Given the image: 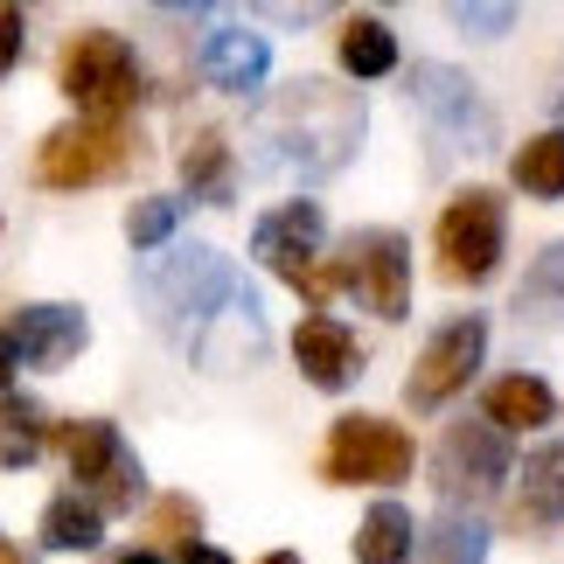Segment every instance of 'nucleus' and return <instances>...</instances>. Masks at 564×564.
<instances>
[{
  "instance_id": "obj_1",
  "label": "nucleus",
  "mask_w": 564,
  "mask_h": 564,
  "mask_svg": "<svg viewBox=\"0 0 564 564\" xmlns=\"http://www.w3.org/2000/svg\"><path fill=\"white\" fill-rule=\"evenodd\" d=\"M251 167L258 175H286V182H328L356 161L362 147V98L341 91L328 77H293L258 105V133H251Z\"/></svg>"
},
{
  "instance_id": "obj_2",
  "label": "nucleus",
  "mask_w": 564,
  "mask_h": 564,
  "mask_svg": "<svg viewBox=\"0 0 564 564\" xmlns=\"http://www.w3.org/2000/svg\"><path fill=\"white\" fill-rule=\"evenodd\" d=\"M245 300H258V293L230 272V258L209 251V245H182L147 272V307H154V321L175 341H188V349H203Z\"/></svg>"
},
{
  "instance_id": "obj_3",
  "label": "nucleus",
  "mask_w": 564,
  "mask_h": 564,
  "mask_svg": "<svg viewBox=\"0 0 564 564\" xmlns=\"http://www.w3.org/2000/svg\"><path fill=\"white\" fill-rule=\"evenodd\" d=\"M56 91L77 105L84 119H126L147 91L140 77V50L112 29H77L56 50Z\"/></svg>"
},
{
  "instance_id": "obj_4",
  "label": "nucleus",
  "mask_w": 564,
  "mask_h": 564,
  "mask_svg": "<svg viewBox=\"0 0 564 564\" xmlns=\"http://www.w3.org/2000/svg\"><path fill=\"white\" fill-rule=\"evenodd\" d=\"M56 453L70 460V481H84L77 495L98 516H133L140 509L147 467H140V453L119 440V425H105V419H63L56 425Z\"/></svg>"
},
{
  "instance_id": "obj_5",
  "label": "nucleus",
  "mask_w": 564,
  "mask_h": 564,
  "mask_svg": "<svg viewBox=\"0 0 564 564\" xmlns=\"http://www.w3.org/2000/svg\"><path fill=\"white\" fill-rule=\"evenodd\" d=\"M321 237H328L321 203H279V209L258 216V230H251V258H265V265L286 279L300 300H307V314H328V300L341 293L335 258H328V265H314Z\"/></svg>"
},
{
  "instance_id": "obj_6",
  "label": "nucleus",
  "mask_w": 564,
  "mask_h": 564,
  "mask_svg": "<svg viewBox=\"0 0 564 564\" xmlns=\"http://www.w3.org/2000/svg\"><path fill=\"white\" fill-rule=\"evenodd\" d=\"M419 467V446L404 440V425L370 419V411H349V419L328 425V446H321V481L328 488H398Z\"/></svg>"
},
{
  "instance_id": "obj_7",
  "label": "nucleus",
  "mask_w": 564,
  "mask_h": 564,
  "mask_svg": "<svg viewBox=\"0 0 564 564\" xmlns=\"http://www.w3.org/2000/svg\"><path fill=\"white\" fill-rule=\"evenodd\" d=\"M502 245H509V209H502L495 188H460L440 209L432 251H440V279H453V286H481V279H495Z\"/></svg>"
},
{
  "instance_id": "obj_8",
  "label": "nucleus",
  "mask_w": 564,
  "mask_h": 564,
  "mask_svg": "<svg viewBox=\"0 0 564 564\" xmlns=\"http://www.w3.org/2000/svg\"><path fill=\"white\" fill-rule=\"evenodd\" d=\"M133 161V126L126 119H70L35 147V182L42 188H91L112 182Z\"/></svg>"
},
{
  "instance_id": "obj_9",
  "label": "nucleus",
  "mask_w": 564,
  "mask_h": 564,
  "mask_svg": "<svg viewBox=\"0 0 564 564\" xmlns=\"http://www.w3.org/2000/svg\"><path fill=\"white\" fill-rule=\"evenodd\" d=\"M335 272L377 321L411 314V245L398 230H349L335 251Z\"/></svg>"
},
{
  "instance_id": "obj_10",
  "label": "nucleus",
  "mask_w": 564,
  "mask_h": 564,
  "mask_svg": "<svg viewBox=\"0 0 564 564\" xmlns=\"http://www.w3.org/2000/svg\"><path fill=\"white\" fill-rule=\"evenodd\" d=\"M502 474H509V440L502 432L474 425V419L446 425L440 453H432V488H440V502H453L467 516L474 502H488V495L502 488Z\"/></svg>"
},
{
  "instance_id": "obj_11",
  "label": "nucleus",
  "mask_w": 564,
  "mask_h": 564,
  "mask_svg": "<svg viewBox=\"0 0 564 564\" xmlns=\"http://www.w3.org/2000/svg\"><path fill=\"white\" fill-rule=\"evenodd\" d=\"M481 356H488V321H481V314L446 321V328L419 349V362H411V377H404V404H411V411H440L446 398H460V390L474 383Z\"/></svg>"
},
{
  "instance_id": "obj_12",
  "label": "nucleus",
  "mask_w": 564,
  "mask_h": 564,
  "mask_svg": "<svg viewBox=\"0 0 564 564\" xmlns=\"http://www.w3.org/2000/svg\"><path fill=\"white\" fill-rule=\"evenodd\" d=\"M411 105L432 119V133H440L453 154H481L495 140V112L460 70H446V63H419V70H411Z\"/></svg>"
},
{
  "instance_id": "obj_13",
  "label": "nucleus",
  "mask_w": 564,
  "mask_h": 564,
  "mask_svg": "<svg viewBox=\"0 0 564 564\" xmlns=\"http://www.w3.org/2000/svg\"><path fill=\"white\" fill-rule=\"evenodd\" d=\"M14 349H21V370H63L70 356H84V341H91V321L77 307H63V300H42V307H21L14 314Z\"/></svg>"
},
{
  "instance_id": "obj_14",
  "label": "nucleus",
  "mask_w": 564,
  "mask_h": 564,
  "mask_svg": "<svg viewBox=\"0 0 564 564\" xmlns=\"http://www.w3.org/2000/svg\"><path fill=\"white\" fill-rule=\"evenodd\" d=\"M293 362H300V377H307L314 390H349L356 383V335L341 328L335 314H307L293 328Z\"/></svg>"
},
{
  "instance_id": "obj_15",
  "label": "nucleus",
  "mask_w": 564,
  "mask_h": 564,
  "mask_svg": "<svg viewBox=\"0 0 564 564\" xmlns=\"http://www.w3.org/2000/svg\"><path fill=\"white\" fill-rule=\"evenodd\" d=\"M195 70H203V84H216V91L251 98L258 84H265V70H272V50H265V35H251V29H209Z\"/></svg>"
},
{
  "instance_id": "obj_16",
  "label": "nucleus",
  "mask_w": 564,
  "mask_h": 564,
  "mask_svg": "<svg viewBox=\"0 0 564 564\" xmlns=\"http://www.w3.org/2000/svg\"><path fill=\"white\" fill-rule=\"evenodd\" d=\"M182 182L195 203H209V209H224L230 195H237V161H230V147L216 126H195L188 147H182Z\"/></svg>"
},
{
  "instance_id": "obj_17",
  "label": "nucleus",
  "mask_w": 564,
  "mask_h": 564,
  "mask_svg": "<svg viewBox=\"0 0 564 564\" xmlns=\"http://www.w3.org/2000/svg\"><path fill=\"white\" fill-rule=\"evenodd\" d=\"M557 419V398L544 377H495L488 383V425L495 432H536Z\"/></svg>"
},
{
  "instance_id": "obj_18",
  "label": "nucleus",
  "mask_w": 564,
  "mask_h": 564,
  "mask_svg": "<svg viewBox=\"0 0 564 564\" xmlns=\"http://www.w3.org/2000/svg\"><path fill=\"white\" fill-rule=\"evenodd\" d=\"M349 551H356V564H411L419 557V523H411L404 502H377L370 516H362Z\"/></svg>"
},
{
  "instance_id": "obj_19",
  "label": "nucleus",
  "mask_w": 564,
  "mask_h": 564,
  "mask_svg": "<svg viewBox=\"0 0 564 564\" xmlns=\"http://www.w3.org/2000/svg\"><path fill=\"white\" fill-rule=\"evenodd\" d=\"M50 440H56L50 411L35 398H21V390H0V467H29Z\"/></svg>"
},
{
  "instance_id": "obj_20",
  "label": "nucleus",
  "mask_w": 564,
  "mask_h": 564,
  "mask_svg": "<svg viewBox=\"0 0 564 564\" xmlns=\"http://www.w3.org/2000/svg\"><path fill=\"white\" fill-rule=\"evenodd\" d=\"M516 516H523V523H564V440L530 453L523 495H516Z\"/></svg>"
},
{
  "instance_id": "obj_21",
  "label": "nucleus",
  "mask_w": 564,
  "mask_h": 564,
  "mask_svg": "<svg viewBox=\"0 0 564 564\" xmlns=\"http://www.w3.org/2000/svg\"><path fill=\"white\" fill-rule=\"evenodd\" d=\"M335 56H341V70H349V77H390V70H398V35H390V21L356 14L349 29H341Z\"/></svg>"
},
{
  "instance_id": "obj_22",
  "label": "nucleus",
  "mask_w": 564,
  "mask_h": 564,
  "mask_svg": "<svg viewBox=\"0 0 564 564\" xmlns=\"http://www.w3.org/2000/svg\"><path fill=\"white\" fill-rule=\"evenodd\" d=\"M419 564H488V530L474 516L446 509L440 523L419 530Z\"/></svg>"
},
{
  "instance_id": "obj_23",
  "label": "nucleus",
  "mask_w": 564,
  "mask_h": 564,
  "mask_svg": "<svg viewBox=\"0 0 564 564\" xmlns=\"http://www.w3.org/2000/svg\"><path fill=\"white\" fill-rule=\"evenodd\" d=\"M509 182L536 195V203H557L564 195V133H536L509 154Z\"/></svg>"
},
{
  "instance_id": "obj_24",
  "label": "nucleus",
  "mask_w": 564,
  "mask_h": 564,
  "mask_svg": "<svg viewBox=\"0 0 564 564\" xmlns=\"http://www.w3.org/2000/svg\"><path fill=\"white\" fill-rule=\"evenodd\" d=\"M98 536H105V516L84 495H56L42 509V544L50 551H98Z\"/></svg>"
},
{
  "instance_id": "obj_25",
  "label": "nucleus",
  "mask_w": 564,
  "mask_h": 564,
  "mask_svg": "<svg viewBox=\"0 0 564 564\" xmlns=\"http://www.w3.org/2000/svg\"><path fill=\"white\" fill-rule=\"evenodd\" d=\"M516 314L523 321H564V245H551L516 286Z\"/></svg>"
},
{
  "instance_id": "obj_26",
  "label": "nucleus",
  "mask_w": 564,
  "mask_h": 564,
  "mask_svg": "<svg viewBox=\"0 0 564 564\" xmlns=\"http://www.w3.org/2000/svg\"><path fill=\"white\" fill-rule=\"evenodd\" d=\"M147 536H161V544L195 551V536H203V509H195L188 495H161V502L147 509Z\"/></svg>"
},
{
  "instance_id": "obj_27",
  "label": "nucleus",
  "mask_w": 564,
  "mask_h": 564,
  "mask_svg": "<svg viewBox=\"0 0 564 564\" xmlns=\"http://www.w3.org/2000/svg\"><path fill=\"white\" fill-rule=\"evenodd\" d=\"M175 224H182V203L175 195H147V203H133L126 209V237L147 251V245H167L175 237Z\"/></svg>"
},
{
  "instance_id": "obj_28",
  "label": "nucleus",
  "mask_w": 564,
  "mask_h": 564,
  "mask_svg": "<svg viewBox=\"0 0 564 564\" xmlns=\"http://www.w3.org/2000/svg\"><path fill=\"white\" fill-rule=\"evenodd\" d=\"M14 63H21V14L0 0V77H8Z\"/></svg>"
},
{
  "instance_id": "obj_29",
  "label": "nucleus",
  "mask_w": 564,
  "mask_h": 564,
  "mask_svg": "<svg viewBox=\"0 0 564 564\" xmlns=\"http://www.w3.org/2000/svg\"><path fill=\"white\" fill-rule=\"evenodd\" d=\"M453 21H460V29H509V8H460V14H453Z\"/></svg>"
},
{
  "instance_id": "obj_30",
  "label": "nucleus",
  "mask_w": 564,
  "mask_h": 564,
  "mask_svg": "<svg viewBox=\"0 0 564 564\" xmlns=\"http://www.w3.org/2000/svg\"><path fill=\"white\" fill-rule=\"evenodd\" d=\"M21 370V349H14V335L8 328H0V390H8V377Z\"/></svg>"
},
{
  "instance_id": "obj_31",
  "label": "nucleus",
  "mask_w": 564,
  "mask_h": 564,
  "mask_svg": "<svg viewBox=\"0 0 564 564\" xmlns=\"http://www.w3.org/2000/svg\"><path fill=\"white\" fill-rule=\"evenodd\" d=\"M182 564H230L224 551H209V544H195V551H182Z\"/></svg>"
},
{
  "instance_id": "obj_32",
  "label": "nucleus",
  "mask_w": 564,
  "mask_h": 564,
  "mask_svg": "<svg viewBox=\"0 0 564 564\" xmlns=\"http://www.w3.org/2000/svg\"><path fill=\"white\" fill-rule=\"evenodd\" d=\"M112 564H161V557H154V551H119Z\"/></svg>"
},
{
  "instance_id": "obj_33",
  "label": "nucleus",
  "mask_w": 564,
  "mask_h": 564,
  "mask_svg": "<svg viewBox=\"0 0 564 564\" xmlns=\"http://www.w3.org/2000/svg\"><path fill=\"white\" fill-rule=\"evenodd\" d=\"M258 564H300V557L293 551H272V557H258Z\"/></svg>"
},
{
  "instance_id": "obj_34",
  "label": "nucleus",
  "mask_w": 564,
  "mask_h": 564,
  "mask_svg": "<svg viewBox=\"0 0 564 564\" xmlns=\"http://www.w3.org/2000/svg\"><path fill=\"white\" fill-rule=\"evenodd\" d=\"M0 564H29V557H21V551H0Z\"/></svg>"
},
{
  "instance_id": "obj_35",
  "label": "nucleus",
  "mask_w": 564,
  "mask_h": 564,
  "mask_svg": "<svg viewBox=\"0 0 564 564\" xmlns=\"http://www.w3.org/2000/svg\"><path fill=\"white\" fill-rule=\"evenodd\" d=\"M557 112H564V91H557Z\"/></svg>"
},
{
  "instance_id": "obj_36",
  "label": "nucleus",
  "mask_w": 564,
  "mask_h": 564,
  "mask_svg": "<svg viewBox=\"0 0 564 564\" xmlns=\"http://www.w3.org/2000/svg\"><path fill=\"white\" fill-rule=\"evenodd\" d=\"M0 551H8V544H0Z\"/></svg>"
}]
</instances>
